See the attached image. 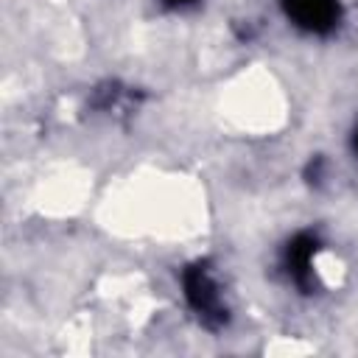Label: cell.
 I'll return each instance as SVG.
<instances>
[{
    "mask_svg": "<svg viewBox=\"0 0 358 358\" xmlns=\"http://www.w3.org/2000/svg\"><path fill=\"white\" fill-rule=\"evenodd\" d=\"M355 148H358V134H355Z\"/></svg>",
    "mask_w": 358,
    "mask_h": 358,
    "instance_id": "3",
    "label": "cell"
},
{
    "mask_svg": "<svg viewBox=\"0 0 358 358\" xmlns=\"http://www.w3.org/2000/svg\"><path fill=\"white\" fill-rule=\"evenodd\" d=\"M288 17L310 31H324L336 20V0H285Z\"/></svg>",
    "mask_w": 358,
    "mask_h": 358,
    "instance_id": "1",
    "label": "cell"
},
{
    "mask_svg": "<svg viewBox=\"0 0 358 358\" xmlns=\"http://www.w3.org/2000/svg\"><path fill=\"white\" fill-rule=\"evenodd\" d=\"M168 3H187V0H168Z\"/></svg>",
    "mask_w": 358,
    "mask_h": 358,
    "instance_id": "2",
    "label": "cell"
}]
</instances>
